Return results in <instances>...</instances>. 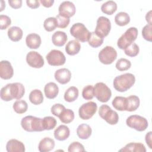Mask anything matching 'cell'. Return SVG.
<instances>
[{
  "mask_svg": "<svg viewBox=\"0 0 152 152\" xmlns=\"http://www.w3.org/2000/svg\"><path fill=\"white\" fill-rule=\"evenodd\" d=\"M21 125L27 132H40L44 131L42 126V118L31 115L24 117L21 121Z\"/></svg>",
  "mask_w": 152,
  "mask_h": 152,
  "instance_id": "3957f363",
  "label": "cell"
},
{
  "mask_svg": "<svg viewBox=\"0 0 152 152\" xmlns=\"http://www.w3.org/2000/svg\"><path fill=\"white\" fill-rule=\"evenodd\" d=\"M81 49V45L77 40H71L68 42L65 46V51L69 55H75L77 54Z\"/></svg>",
  "mask_w": 152,
  "mask_h": 152,
  "instance_id": "4316f807",
  "label": "cell"
},
{
  "mask_svg": "<svg viewBox=\"0 0 152 152\" xmlns=\"http://www.w3.org/2000/svg\"><path fill=\"white\" fill-rule=\"evenodd\" d=\"M65 109V107L64 105L60 103H56L51 107L50 111L53 115L57 117H59V116L62 114Z\"/></svg>",
  "mask_w": 152,
  "mask_h": 152,
  "instance_id": "ee69618b",
  "label": "cell"
},
{
  "mask_svg": "<svg viewBox=\"0 0 152 152\" xmlns=\"http://www.w3.org/2000/svg\"><path fill=\"white\" fill-rule=\"evenodd\" d=\"M25 93V88L20 83H9L3 87L0 92V96L2 100L8 102L13 99H20Z\"/></svg>",
  "mask_w": 152,
  "mask_h": 152,
  "instance_id": "6da1fadb",
  "label": "cell"
},
{
  "mask_svg": "<svg viewBox=\"0 0 152 152\" xmlns=\"http://www.w3.org/2000/svg\"><path fill=\"white\" fill-rule=\"evenodd\" d=\"M151 131H149L146 135H145V142L147 143V144L148 145L149 148L150 149L152 148V146H151Z\"/></svg>",
  "mask_w": 152,
  "mask_h": 152,
  "instance_id": "c3c4849f",
  "label": "cell"
},
{
  "mask_svg": "<svg viewBox=\"0 0 152 152\" xmlns=\"http://www.w3.org/2000/svg\"><path fill=\"white\" fill-rule=\"evenodd\" d=\"M9 5L14 9H18L21 7L22 6V1L21 0H9L8 1Z\"/></svg>",
  "mask_w": 152,
  "mask_h": 152,
  "instance_id": "bcb514c9",
  "label": "cell"
},
{
  "mask_svg": "<svg viewBox=\"0 0 152 152\" xmlns=\"http://www.w3.org/2000/svg\"><path fill=\"white\" fill-rule=\"evenodd\" d=\"M75 11L76 10L75 5L72 2L69 1H64L61 3L58 8L59 14L69 18L72 17L75 14Z\"/></svg>",
  "mask_w": 152,
  "mask_h": 152,
  "instance_id": "5bb4252c",
  "label": "cell"
},
{
  "mask_svg": "<svg viewBox=\"0 0 152 152\" xmlns=\"http://www.w3.org/2000/svg\"><path fill=\"white\" fill-rule=\"evenodd\" d=\"M140 101L138 96L131 95L126 97V111L133 112L136 110L140 106Z\"/></svg>",
  "mask_w": 152,
  "mask_h": 152,
  "instance_id": "603a6c76",
  "label": "cell"
},
{
  "mask_svg": "<svg viewBox=\"0 0 152 152\" xmlns=\"http://www.w3.org/2000/svg\"><path fill=\"white\" fill-rule=\"evenodd\" d=\"M111 29V23L109 18L104 16H100L97 20L95 33L100 37L104 39L106 37Z\"/></svg>",
  "mask_w": 152,
  "mask_h": 152,
  "instance_id": "30bf717a",
  "label": "cell"
},
{
  "mask_svg": "<svg viewBox=\"0 0 152 152\" xmlns=\"http://www.w3.org/2000/svg\"><path fill=\"white\" fill-rule=\"evenodd\" d=\"M26 43L27 47L30 49H36L39 48L41 45V37L36 33L28 34L26 36Z\"/></svg>",
  "mask_w": 152,
  "mask_h": 152,
  "instance_id": "ac0fdd59",
  "label": "cell"
},
{
  "mask_svg": "<svg viewBox=\"0 0 152 152\" xmlns=\"http://www.w3.org/2000/svg\"><path fill=\"white\" fill-rule=\"evenodd\" d=\"M68 151L69 152H84L85 149L82 144L78 141H74L69 144Z\"/></svg>",
  "mask_w": 152,
  "mask_h": 152,
  "instance_id": "7bdbcfd3",
  "label": "cell"
},
{
  "mask_svg": "<svg viewBox=\"0 0 152 152\" xmlns=\"http://www.w3.org/2000/svg\"><path fill=\"white\" fill-rule=\"evenodd\" d=\"M40 2L45 7L49 8L52 6L53 4L54 3L53 0H40Z\"/></svg>",
  "mask_w": 152,
  "mask_h": 152,
  "instance_id": "681fc988",
  "label": "cell"
},
{
  "mask_svg": "<svg viewBox=\"0 0 152 152\" xmlns=\"http://www.w3.org/2000/svg\"><path fill=\"white\" fill-rule=\"evenodd\" d=\"M126 124L129 127L140 132L145 131L148 126L147 120L144 117L137 115H133L128 117Z\"/></svg>",
  "mask_w": 152,
  "mask_h": 152,
  "instance_id": "8992f818",
  "label": "cell"
},
{
  "mask_svg": "<svg viewBox=\"0 0 152 152\" xmlns=\"http://www.w3.org/2000/svg\"><path fill=\"white\" fill-rule=\"evenodd\" d=\"M139 51H140L139 46L135 43H134V42L124 49L125 53L127 56L130 57H134L137 56L138 54Z\"/></svg>",
  "mask_w": 152,
  "mask_h": 152,
  "instance_id": "f35d334b",
  "label": "cell"
},
{
  "mask_svg": "<svg viewBox=\"0 0 152 152\" xmlns=\"http://www.w3.org/2000/svg\"><path fill=\"white\" fill-rule=\"evenodd\" d=\"M9 39L13 42L20 40L23 37V32L21 28L17 26H12L8 28L7 31Z\"/></svg>",
  "mask_w": 152,
  "mask_h": 152,
  "instance_id": "484cf974",
  "label": "cell"
},
{
  "mask_svg": "<svg viewBox=\"0 0 152 152\" xmlns=\"http://www.w3.org/2000/svg\"><path fill=\"white\" fill-rule=\"evenodd\" d=\"M70 135L69 128L65 125H61L54 131V137L58 141L66 140Z\"/></svg>",
  "mask_w": 152,
  "mask_h": 152,
  "instance_id": "d6986e66",
  "label": "cell"
},
{
  "mask_svg": "<svg viewBox=\"0 0 152 152\" xmlns=\"http://www.w3.org/2000/svg\"><path fill=\"white\" fill-rule=\"evenodd\" d=\"M113 107L119 111L126 110V97L116 96L112 102Z\"/></svg>",
  "mask_w": 152,
  "mask_h": 152,
  "instance_id": "1f68e13d",
  "label": "cell"
},
{
  "mask_svg": "<svg viewBox=\"0 0 152 152\" xmlns=\"http://www.w3.org/2000/svg\"><path fill=\"white\" fill-rule=\"evenodd\" d=\"M55 18L57 22V27L61 28H64L66 27L70 21V19L69 17H65L61 14L57 15Z\"/></svg>",
  "mask_w": 152,
  "mask_h": 152,
  "instance_id": "60d3db41",
  "label": "cell"
},
{
  "mask_svg": "<svg viewBox=\"0 0 152 152\" xmlns=\"http://www.w3.org/2000/svg\"><path fill=\"white\" fill-rule=\"evenodd\" d=\"M26 62L30 66L35 68H40L45 64L43 58L36 51H30L27 54Z\"/></svg>",
  "mask_w": 152,
  "mask_h": 152,
  "instance_id": "4fadbf2b",
  "label": "cell"
},
{
  "mask_svg": "<svg viewBox=\"0 0 152 152\" xmlns=\"http://www.w3.org/2000/svg\"><path fill=\"white\" fill-rule=\"evenodd\" d=\"M67 35L64 31H57L52 36V41L54 45L56 46H63L66 42Z\"/></svg>",
  "mask_w": 152,
  "mask_h": 152,
  "instance_id": "7402d4cb",
  "label": "cell"
},
{
  "mask_svg": "<svg viewBox=\"0 0 152 152\" xmlns=\"http://www.w3.org/2000/svg\"><path fill=\"white\" fill-rule=\"evenodd\" d=\"M119 151H131V152H145L146 148L144 145L140 142H130L125 145L119 150Z\"/></svg>",
  "mask_w": 152,
  "mask_h": 152,
  "instance_id": "d4e9b609",
  "label": "cell"
},
{
  "mask_svg": "<svg viewBox=\"0 0 152 152\" xmlns=\"http://www.w3.org/2000/svg\"><path fill=\"white\" fill-rule=\"evenodd\" d=\"M70 33L77 40L81 42H87L91 34V32L89 31L84 24L81 23L74 24L70 28Z\"/></svg>",
  "mask_w": 152,
  "mask_h": 152,
  "instance_id": "5b68a950",
  "label": "cell"
},
{
  "mask_svg": "<svg viewBox=\"0 0 152 152\" xmlns=\"http://www.w3.org/2000/svg\"><path fill=\"white\" fill-rule=\"evenodd\" d=\"M82 96L86 100H91L94 96V87L91 85L85 86L82 91Z\"/></svg>",
  "mask_w": 152,
  "mask_h": 152,
  "instance_id": "ab89813d",
  "label": "cell"
},
{
  "mask_svg": "<svg viewBox=\"0 0 152 152\" xmlns=\"http://www.w3.org/2000/svg\"><path fill=\"white\" fill-rule=\"evenodd\" d=\"M11 24V18L6 15H0V28L5 30Z\"/></svg>",
  "mask_w": 152,
  "mask_h": 152,
  "instance_id": "f6af8a7d",
  "label": "cell"
},
{
  "mask_svg": "<svg viewBox=\"0 0 152 152\" xmlns=\"http://www.w3.org/2000/svg\"><path fill=\"white\" fill-rule=\"evenodd\" d=\"M152 25L151 24H147L145 25L142 30V36L143 38L148 41L151 42L152 40Z\"/></svg>",
  "mask_w": 152,
  "mask_h": 152,
  "instance_id": "b9f144b4",
  "label": "cell"
},
{
  "mask_svg": "<svg viewBox=\"0 0 152 152\" xmlns=\"http://www.w3.org/2000/svg\"><path fill=\"white\" fill-rule=\"evenodd\" d=\"M26 3L28 7L33 9H36L40 6V1L38 0H27Z\"/></svg>",
  "mask_w": 152,
  "mask_h": 152,
  "instance_id": "7dc6e473",
  "label": "cell"
},
{
  "mask_svg": "<svg viewBox=\"0 0 152 152\" xmlns=\"http://www.w3.org/2000/svg\"><path fill=\"white\" fill-rule=\"evenodd\" d=\"M6 150L8 152H24L25 146L21 141L16 139H11L7 143Z\"/></svg>",
  "mask_w": 152,
  "mask_h": 152,
  "instance_id": "e0dca14e",
  "label": "cell"
},
{
  "mask_svg": "<svg viewBox=\"0 0 152 152\" xmlns=\"http://www.w3.org/2000/svg\"><path fill=\"white\" fill-rule=\"evenodd\" d=\"M60 121L64 124H69L74 119V113L69 109H65L59 117Z\"/></svg>",
  "mask_w": 152,
  "mask_h": 152,
  "instance_id": "d590c367",
  "label": "cell"
},
{
  "mask_svg": "<svg viewBox=\"0 0 152 152\" xmlns=\"http://www.w3.org/2000/svg\"><path fill=\"white\" fill-rule=\"evenodd\" d=\"M43 27L47 31H52L57 27V22L55 17H49L46 18L43 23Z\"/></svg>",
  "mask_w": 152,
  "mask_h": 152,
  "instance_id": "8d00e7d4",
  "label": "cell"
},
{
  "mask_svg": "<svg viewBox=\"0 0 152 152\" xmlns=\"http://www.w3.org/2000/svg\"><path fill=\"white\" fill-rule=\"evenodd\" d=\"M115 23L120 26L127 25L130 21V17L125 12H119L115 17Z\"/></svg>",
  "mask_w": 152,
  "mask_h": 152,
  "instance_id": "4dcf8cb0",
  "label": "cell"
},
{
  "mask_svg": "<svg viewBox=\"0 0 152 152\" xmlns=\"http://www.w3.org/2000/svg\"><path fill=\"white\" fill-rule=\"evenodd\" d=\"M44 92L48 99H52L55 98L59 93V88L56 83L49 82L44 87Z\"/></svg>",
  "mask_w": 152,
  "mask_h": 152,
  "instance_id": "ffe728a7",
  "label": "cell"
},
{
  "mask_svg": "<svg viewBox=\"0 0 152 152\" xmlns=\"http://www.w3.org/2000/svg\"><path fill=\"white\" fill-rule=\"evenodd\" d=\"M151 11H149L145 15V20L148 23V24H151Z\"/></svg>",
  "mask_w": 152,
  "mask_h": 152,
  "instance_id": "f907efd6",
  "label": "cell"
},
{
  "mask_svg": "<svg viewBox=\"0 0 152 152\" xmlns=\"http://www.w3.org/2000/svg\"><path fill=\"white\" fill-rule=\"evenodd\" d=\"M48 63L52 66L62 65L65 63L66 58L64 54L56 49L51 50L46 56Z\"/></svg>",
  "mask_w": 152,
  "mask_h": 152,
  "instance_id": "7c38bea8",
  "label": "cell"
},
{
  "mask_svg": "<svg viewBox=\"0 0 152 152\" xmlns=\"http://www.w3.org/2000/svg\"><path fill=\"white\" fill-rule=\"evenodd\" d=\"M88 45L93 48H98L103 43V38L99 36L95 31L91 32L90 36L88 40Z\"/></svg>",
  "mask_w": 152,
  "mask_h": 152,
  "instance_id": "d6a6232c",
  "label": "cell"
},
{
  "mask_svg": "<svg viewBox=\"0 0 152 152\" xmlns=\"http://www.w3.org/2000/svg\"><path fill=\"white\" fill-rule=\"evenodd\" d=\"M137 28L134 27H131L127 29L126 31L118 39L117 46L121 49H125L137 39Z\"/></svg>",
  "mask_w": 152,
  "mask_h": 152,
  "instance_id": "277c9868",
  "label": "cell"
},
{
  "mask_svg": "<svg viewBox=\"0 0 152 152\" xmlns=\"http://www.w3.org/2000/svg\"><path fill=\"white\" fill-rule=\"evenodd\" d=\"M97 105L94 102H88L83 104L79 108L78 114L81 119L87 120L90 119L96 112Z\"/></svg>",
  "mask_w": 152,
  "mask_h": 152,
  "instance_id": "8fae6325",
  "label": "cell"
},
{
  "mask_svg": "<svg viewBox=\"0 0 152 152\" xmlns=\"http://www.w3.org/2000/svg\"><path fill=\"white\" fill-rule=\"evenodd\" d=\"M78 94L79 91L76 87H69L65 92L64 99L68 102H72L78 98Z\"/></svg>",
  "mask_w": 152,
  "mask_h": 152,
  "instance_id": "83f0119b",
  "label": "cell"
},
{
  "mask_svg": "<svg viewBox=\"0 0 152 152\" xmlns=\"http://www.w3.org/2000/svg\"><path fill=\"white\" fill-rule=\"evenodd\" d=\"M99 116L110 125H115L118 122L119 116L116 112L113 110L108 105L102 104L99 109Z\"/></svg>",
  "mask_w": 152,
  "mask_h": 152,
  "instance_id": "52a82bcc",
  "label": "cell"
},
{
  "mask_svg": "<svg viewBox=\"0 0 152 152\" xmlns=\"http://www.w3.org/2000/svg\"><path fill=\"white\" fill-rule=\"evenodd\" d=\"M92 129L90 125L82 124L78 125L77 128V134L78 137L82 140L88 139L91 135Z\"/></svg>",
  "mask_w": 152,
  "mask_h": 152,
  "instance_id": "cb8c5ba5",
  "label": "cell"
},
{
  "mask_svg": "<svg viewBox=\"0 0 152 152\" xmlns=\"http://www.w3.org/2000/svg\"><path fill=\"white\" fill-rule=\"evenodd\" d=\"M98 57L101 63L104 65H109L116 60L117 52L114 48L106 46L99 52Z\"/></svg>",
  "mask_w": 152,
  "mask_h": 152,
  "instance_id": "9c48e42d",
  "label": "cell"
},
{
  "mask_svg": "<svg viewBox=\"0 0 152 152\" xmlns=\"http://www.w3.org/2000/svg\"><path fill=\"white\" fill-rule=\"evenodd\" d=\"M135 82V77L131 73H125L116 76L113 81L114 88L119 92H124L129 89Z\"/></svg>",
  "mask_w": 152,
  "mask_h": 152,
  "instance_id": "7a4b0ae2",
  "label": "cell"
},
{
  "mask_svg": "<svg viewBox=\"0 0 152 152\" xmlns=\"http://www.w3.org/2000/svg\"><path fill=\"white\" fill-rule=\"evenodd\" d=\"M55 141L49 137H45L39 142L38 149L40 152H48L53 149Z\"/></svg>",
  "mask_w": 152,
  "mask_h": 152,
  "instance_id": "44dd1931",
  "label": "cell"
},
{
  "mask_svg": "<svg viewBox=\"0 0 152 152\" xmlns=\"http://www.w3.org/2000/svg\"><path fill=\"white\" fill-rule=\"evenodd\" d=\"M14 74V69L11 63L6 60L0 62V77L4 80L11 78Z\"/></svg>",
  "mask_w": 152,
  "mask_h": 152,
  "instance_id": "9a60e30c",
  "label": "cell"
},
{
  "mask_svg": "<svg viewBox=\"0 0 152 152\" xmlns=\"http://www.w3.org/2000/svg\"><path fill=\"white\" fill-rule=\"evenodd\" d=\"M131 66V62L125 58H120L118 60L115 65L116 69L120 71H126L130 68Z\"/></svg>",
  "mask_w": 152,
  "mask_h": 152,
  "instance_id": "74e56055",
  "label": "cell"
},
{
  "mask_svg": "<svg viewBox=\"0 0 152 152\" xmlns=\"http://www.w3.org/2000/svg\"><path fill=\"white\" fill-rule=\"evenodd\" d=\"M117 10V4L113 1H108L103 3L101 6L102 11L107 15L113 14Z\"/></svg>",
  "mask_w": 152,
  "mask_h": 152,
  "instance_id": "f546056e",
  "label": "cell"
},
{
  "mask_svg": "<svg viewBox=\"0 0 152 152\" xmlns=\"http://www.w3.org/2000/svg\"><path fill=\"white\" fill-rule=\"evenodd\" d=\"M14 110L19 114L25 113L28 109V104L27 102L24 100H16L12 106Z\"/></svg>",
  "mask_w": 152,
  "mask_h": 152,
  "instance_id": "836d02e7",
  "label": "cell"
},
{
  "mask_svg": "<svg viewBox=\"0 0 152 152\" xmlns=\"http://www.w3.org/2000/svg\"><path fill=\"white\" fill-rule=\"evenodd\" d=\"M94 94L96 99L102 102L109 101L112 96V91L107 86L102 82L97 83L94 87Z\"/></svg>",
  "mask_w": 152,
  "mask_h": 152,
  "instance_id": "ba28073f",
  "label": "cell"
},
{
  "mask_svg": "<svg viewBox=\"0 0 152 152\" xmlns=\"http://www.w3.org/2000/svg\"><path fill=\"white\" fill-rule=\"evenodd\" d=\"M54 76L58 83L61 84H65L70 81L71 72L67 68H61L55 71Z\"/></svg>",
  "mask_w": 152,
  "mask_h": 152,
  "instance_id": "2e32d148",
  "label": "cell"
},
{
  "mask_svg": "<svg viewBox=\"0 0 152 152\" xmlns=\"http://www.w3.org/2000/svg\"><path fill=\"white\" fill-rule=\"evenodd\" d=\"M57 122L55 118L52 116H45L42 118V126L44 130H51L56 125Z\"/></svg>",
  "mask_w": 152,
  "mask_h": 152,
  "instance_id": "e575fe53",
  "label": "cell"
},
{
  "mask_svg": "<svg viewBox=\"0 0 152 152\" xmlns=\"http://www.w3.org/2000/svg\"><path fill=\"white\" fill-rule=\"evenodd\" d=\"M29 100L34 105L41 104L43 102V96L42 92L39 89L32 90L29 94Z\"/></svg>",
  "mask_w": 152,
  "mask_h": 152,
  "instance_id": "f1b7e54d",
  "label": "cell"
}]
</instances>
